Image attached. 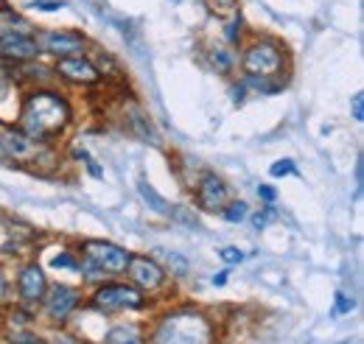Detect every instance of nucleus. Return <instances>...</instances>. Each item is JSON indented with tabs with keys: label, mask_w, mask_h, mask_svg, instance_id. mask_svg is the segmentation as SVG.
<instances>
[{
	"label": "nucleus",
	"mask_w": 364,
	"mask_h": 344,
	"mask_svg": "<svg viewBox=\"0 0 364 344\" xmlns=\"http://www.w3.org/2000/svg\"><path fill=\"white\" fill-rule=\"evenodd\" d=\"M137 193L143 196V202H146V205H149L154 213L168 215V205H166V199H163V196H160V193H157V190H154V188H151L146 179H140V182H137Z\"/></svg>",
	"instance_id": "dca6fc26"
},
{
	"label": "nucleus",
	"mask_w": 364,
	"mask_h": 344,
	"mask_svg": "<svg viewBox=\"0 0 364 344\" xmlns=\"http://www.w3.org/2000/svg\"><path fill=\"white\" fill-rule=\"evenodd\" d=\"M56 73L62 79H68V82H76V85H95L101 79L98 70H95V65H92L85 53L82 56H65V59H59Z\"/></svg>",
	"instance_id": "ddd939ff"
},
{
	"label": "nucleus",
	"mask_w": 364,
	"mask_h": 344,
	"mask_svg": "<svg viewBox=\"0 0 364 344\" xmlns=\"http://www.w3.org/2000/svg\"><path fill=\"white\" fill-rule=\"evenodd\" d=\"M9 342L11 344H46V339H40V336H34V333H28V330H14V333L9 336Z\"/></svg>",
	"instance_id": "b1692460"
},
{
	"label": "nucleus",
	"mask_w": 364,
	"mask_h": 344,
	"mask_svg": "<svg viewBox=\"0 0 364 344\" xmlns=\"http://www.w3.org/2000/svg\"><path fill=\"white\" fill-rule=\"evenodd\" d=\"M104 344H146V342H143V336H140L137 328H132V325H118V328H112L104 336Z\"/></svg>",
	"instance_id": "2eb2a0df"
},
{
	"label": "nucleus",
	"mask_w": 364,
	"mask_h": 344,
	"mask_svg": "<svg viewBox=\"0 0 364 344\" xmlns=\"http://www.w3.org/2000/svg\"><path fill=\"white\" fill-rule=\"evenodd\" d=\"M219 3H232V0H219Z\"/></svg>",
	"instance_id": "c9c22d12"
},
{
	"label": "nucleus",
	"mask_w": 364,
	"mask_h": 344,
	"mask_svg": "<svg viewBox=\"0 0 364 344\" xmlns=\"http://www.w3.org/2000/svg\"><path fill=\"white\" fill-rule=\"evenodd\" d=\"M76 157L87 163V168H90V171H92V176H101V168H98V166L92 163V160H90V154H87V151H76Z\"/></svg>",
	"instance_id": "2f4dec72"
},
{
	"label": "nucleus",
	"mask_w": 364,
	"mask_h": 344,
	"mask_svg": "<svg viewBox=\"0 0 364 344\" xmlns=\"http://www.w3.org/2000/svg\"><path fill=\"white\" fill-rule=\"evenodd\" d=\"M70 124V104L50 90H34L26 95L23 109H20V124L17 129L31 140L46 143L50 137L62 134Z\"/></svg>",
	"instance_id": "f257e3e1"
},
{
	"label": "nucleus",
	"mask_w": 364,
	"mask_h": 344,
	"mask_svg": "<svg viewBox=\"0 0 364 344\" xmlns=\"http://www.w3.org/2000/svg\"><path fill=\"white\" fill-rule=\"evenodd\" d=\"M238 37H241V17H232L228 23V40L230 43H238Z\"/></svg>",
	"instance_id": "c85d7f7f"
},
{
	"label": "nucleus",
	"mask_w": 364,
	"mask_h": 344,
	"mask_svg": "<svg viewBox=\"0 0 364 344\" xmlns=\"http://www.w3.org/2000/svg\"><path fill=\"white\" fill-rule=\"evenodd\" d=\"M222 213H225V218H228L230 224H235V221H241L244 215L250 213V208H247V202H228L222 208Z\"/></svg>",
	"instance_id": "412c9836"
},
{
	"label": "nucleus",
	"mask_w": 364,
	"mask_h": 344,
	"mask_svg": "<svg viewBox=\"0 0 364 344\" xmlns=\"http://www.w3.org/2000/svg\"><path fill=\"white\" fill-rule=\"evenodd\" d=\"M40 53L37 40H34V28L11 14V11H0V59L6 62H26L34 59Z\"/></svg>",
	"instance_id": "7ed1b4c3"
},
{
	"label": "nucleus",
	"mask_w": 364,
	"mask_h": 344,
	"mask_svg": "<svg viewBox=\"0 0 364 344\" xmlns=\"http://www.w3.org/2000/svg\"><path fill=\"white\" fill-rule=\"evenodd\" d=\"M0 154L9 157L17 166H37L50 151H48L40 140L26 137L20 129H3L0 131Z\"/></svg>",
	"instance_id": "423d86ee"
},
{
	"label": "nucleus",
	"mask_w": 364,
	"mask_h": 344,
	"mask_svg": "<svg viewBox=\"0 0 364 344\" xmlns=\"http://www.w3.org/2000/svg\"><path fill=\"white\" fill-rule=\"evenodd\" d=\"M124 121H127V129L137 134L140 140H146V143H157V137H154V131L149 127V121H146V115H143V109L137 107V104H129L127 109H124Z\"/></svg>",
	"instance_id": "4468645a"
},
{
	"label": "nucleus",
	"mask_w": 364,
	"mask_h": 344,
	"mask_svg": "<svg viewBox=\"0 0 364 344\" xmlns=\"http://www.w3.org/2000/svg\"><path fill=\"white\" fill-rule=\"evenodd\" d=\"M350 104H353V118H356V121H364V92H356Z\"/></svg>",
	"instance_id": "7c9ffc66"
},
{
	"label": "nucleus",
	"mask_w": 364,
	"mask_h": 344,
	"mask_svg": "<svg viewBox=\"0 0 364 344\" xmlns=\"http://www.w3.org/2000/svg\"><path fill=\"white\" fill-rule=\"evenodd\" d=\"M168 218L182 224V227H199V215L193 213V208H188V205H174V208H168Z\"/></svg>",
	"instance_id": "6ab92c4d"
},
{
	"label": "nucleus",
	"mask_w": 364,
	"mask_h": 344,
	"mask_svg": "<svg viewBox=\"0 0 364 344\" xmlns=\"http://www.w3.org/2000/svg\"><path fill=\"white\" fill-rule=\"evenodd\" d=\"M17 291H20V300L23 302H43L48 291V280L46 272L37 266V263H28L20 269V277H17Z\"/></svg>",
	"instance_id": "f8f14e48"
},
{
	"label": "nucleus",
	"mask_w": 364,
	"mask_h": 344,
	"mask_svg": "<svg viewBox=\"0 0 364 344\" xmlns=\"http://www.w3.org/2000/svg\"><path fill=\"white\" fill-rule=\"evenodd\" d=\"M34 40H37V48L40 50H46L50 56H59V59H65V56H82L85 53V37L82 34H73V31H40V34H34Z\"/></svg>",
	"instance_id": "6e6552de"
},
{
	"label": "nucleus",
	"mask_w": 364,
	"mask_h": 344,
	"mask_svg": "<svg viewBox=\"0 0 364 344\" xmlns=\"http://www.w3.org/2000/svg\"><path fill=\"white\" fill-rule=\"evenodd\" d=\"M241 68L247 76H255V79H272L277 76L283 68H286V56L283 50L269 40H258L244 50V59H241Z\"/></svg>",
	"instance_id": "20e7f679"
},
{
	"label": "nucleus",
	"mask_w": 364,
	"mask_h": 344,
	"mask_svg": "<svg viewBox=\"0 0 364 344\" xmlns=\"http://www.w3.org/2000/svg\"><path fill=\"white\" fill-rule=\"evenodd\" d=\"M210 65L219 70V73H230L232 70V53H230L228 45H213L210 48Z\"/></svg>",
	"instance_id": "a211bd4d"
},
{
	"label": "nucleus",
	"mask_w": 364,
	"mask_h": 344,
	"mask_svg": "<svg viewBox=\"0 0 364 344\" xmlns=\"http://www.w3.org/2000/svg\"><path fill=\"white\" fill-rule=\"evenodd\" d=\"M127 272H129V277H132L137 289H146V291H157L166 283V269L157 260L143 258V255H132Z\"/></svg>",
	"instance_id": "9b49d317"
},
{
	"label": "nucleus",
	"mask_w": 364,
	"mask_h": 344,
	"mask_svg": "<svg viewBox=\"0 0 364 344\" xmlns=\"http://www.w3.org/2000/svg\"><path fill=\"white\" fill-rule=\"evenodd\" d=\"M50 266H53V269H70V272H76V269H79V260L73 258L70 252H59L56 258L50 260Z\"/></svg>",
	"instance_id": "4be33fe9"
},
{
	"label": "nucleus",
	"mask_w": 364,
	"mask_h": 344,
	"mask_svg": "<svg viewBox=\"0 0 364 344\" xmlns=\"http://www.w3.org/2000/svg\"><path fill=\"white\" fill-rule=\"evenodd\" d=\"M157 258L163 260L177 277H185L188 272H191V263H188V258H182V255H177V252H168V249H157ZM163 266V269H166Z\"/></svg>",
	"instance_id": "f3484780"
},
{
	"label": "nucleus",
	"mask_w": 364,
	"mask_h": 344,
	"mask_svg": "<svg viewBox=\"0 0 364 344\" xmlns=\"http://www.w3.org/2000/svg\"><path fill=\"white\" fill-rule=\"evenodd\" d=\"M85 252V266L95 269L98 274H124L127 266H129V252L109 244V241H87L82 247Z\"/></svg>",
	"instance_id": "39448f33"
},
{
	"label": "nucleus",
	"mask_w": 364,
	"mask_h": 344,
	"mask_svg": "<svg viewBox=\"0 0 364 344\" xmlns=\"http://www.w3.org/2000/svg\"><path fill=\"white\" fill-rule=\"evenodd\" d=\"M258 196L264 199V205H267V208H272V202L277 199V193H274L272 185H258Z\"/></svg>",
	"instance_id": "cd10ccee"
},
{
	"label": "nucleus",
	"mask_w": 364,
	"mask_h": 344,
	"mask_svg": "<svg viewBox=\"0 0 364 344\" xmlns=\"http://www.w3.org/2000/svg\"><path fill=\"white\" fill-rule=\"evenodd\" d=\"M95 65V70H98V76H112V79H121V70H118V65L109 59V56H104V53H98V59L92 62Z\"/></svg>",
	"instance_id": "aec40b11"
},
{
	"label": "nucleus",
	"mask_w": 364,
	"mask_h": 344,
	"mask_svg": "<svg viewBox=\"0 0 364 344\" xmlns=\"http://www.w3.org/2000/svg\"><path fill=\"white\" fill-rule=\"evenodd\" d=\"M34 9H40V11H56V9H65V0H37Z\"/></svg>",
	"instance_id": "c756f323"
},
{
	"label": "nucleus",
	"mask_w": 364,
	"mask_h": 344,
	"mask_svg": "<svg viewBox=\"0 0 364 344\" xmlns=\"http://www.w3.org/2000/svg\"><path fill=\"white\" fill-rule=\"evenodd\" d=\"M196 202L208 213H222V208L230 202V188L225 185V179L216 173H202L196 185Z\"/></svg>",
	"instance_id": "9d476101"
},
{
	"label": "nucleus",
	"mask_w": 364,
	"mask_h": 344,
	"mask_svg": "<svg viewBox=\"0 0 364 344\" xmlns=\"http://www.w3.org/2000/svg\"><path fill=\"white\" fill-rule=\"evenodd\" d=\"M143 291H137L135 286H127V283H104L95 289L92 294V308L98 311H121V308H143Z\"/></svg>",
	"instance_id": "0eeeda50"
},
{
	"label": "nucleus",
	"mask_w": 364,
	"mask_h": 344,
	"mask_svg": "<svg viewBox=\"0 0 364 344\" xmlns=\"http://www.w3.org/2000/svg\"><path fill=\"white\" fill-rule=\"evenodd\" d=\"M216 342V330L210 325V319L202 311L185 308V311H171L166 313L149 344H213Z\"/></svg>",
	"instance_id": "f03ea898"
},
{
	"label": "nucleus",
	"mask_w": 364,
	"mask_h": 344,
	"mask_svg": "<svg viewBox=\"0 0 364 344\" xmlns=\"http://www.w3.org/2000/svg\"><path fill=\"white\" fill-rule=\"evenodd\" d=\"M50 344H79V342H76V339H73L70 333H56V336H53V342H50Z\"/></svg>",
	"instance_id": "473e14b6"
},
{
	"label": "nucleus",
	"mask_w": 364,
	"mask_h": 344,
	"mask_svg": "<svg viewBox=\"0 0 364 344\" xmlns=\"http://www.w3.org/2000/svg\"><path fill=\"white\" fill-rule=\"evenodd\" d=\"M219 258L225 260L228 266H235V263L244 260V252H241L238 247H222V249H219Z\"/></svg>",
	"instance_id": "393cba45"
},
{
	"label": "nucleus",
	"mask_w": 364,
	"mask_h": 344,
	"mask_svg": "<svg viewBox=\"0 0 364 344\" xmlns=\"http://www.w3.org/2000/svg\"><path fill=\"white\" fill-rule=\"evenodd\" d=\"M353 305H356V300H353V297H348L345 291H339V294H336V305H333V313H336V316L350 313V311H353Z\"/></svg>",
	"instance_id": "5701e85b"
},
{
	"label": "nucleus",
	"mask_w": 364,
	"mask_h": 344,
	"mask_svg": "<svg viewBox=\"0 0 364 344\" xmlns=\"http://www.w3.org/2000/svg\"><path fill=\"white\" fill-rule=\"evenodd\" d=\"M6 294H9V283H6V274L0 269V300H6Z\"/></svg>",
	"instance_id": "72a5a7b5"
},
{
	"label": "nucleus",
	"mask_w": 364,
	"mask_h": 344,
	"mask_svg": "<svg viewBox=\"0 0 364 344\" xmlns=\"http://www.w3.org/2000/svg\"><path fill=\"white\" fill-rule=\"evenodd\" d=\"M46 316L50 322H68L70 319V313L79 308V302H82V294L76 291V289H70V286H53V289H48L46 291Z\"/></svg>",
	"instance_id": "1a4fd4ad"
},
{
	"label": "nucleus",
	"mask_w": 364,
	"mask_h": 344,
	"mask_svg": "<svg viewBox=\"0 0 364 344\" xmlns=\"http://www.w3.org/2000/svg\"><path fill=\"white\" fill-rule=\"evenodd\" d=\"M297 168H294V163L291 160H277V163H272V168H269V173H272L274 179H280V176H289V173H294Z\"/></svg>",
	"instance_id": "a878e982"
},
{
	"label": "nucleus",
	"mask_w": 364,
	"mask_h": 344,
	"mask_svg": "<svg viewBox=\"0 0 364 344\" xmlns=\"http://www.w3.org/2000/svg\"><path fill=\"white\" fill-rule=\"evenodd\" d=\"M225 280H228V272H222L219 277H213V283H216V286H225Z\"/></svg>",
	"instance_id": "f704fd0d"
},
{
	"label": "nucleus",
	"mask_w": 364,
	"mask_h": 344,
	"mask_svg": "<svg viewBox=\"0 0 364 344\" xmlns=\"http://www.w3.org/2000/svg\"><path fill=\"white\" fill-rule=\"evenodd\" d=\"M272 218H274L272 208H269V210H264V213H255V215H252V227H255V230H264V227H267Z\"/></svg>",
	"instance_id": "bb28decb"
}]
</instances>
